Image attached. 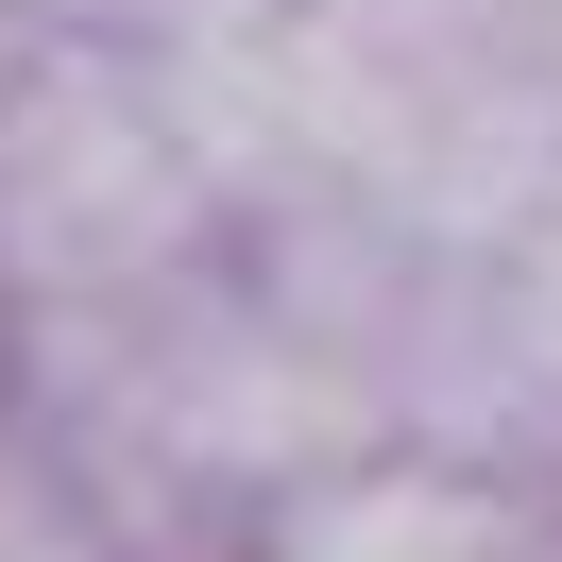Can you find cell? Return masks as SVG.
<instances>
[{"mask_svg": "<svg viewBox=\"0 0 562 562\" xmlns=\"http://www.w3.org/2000/svg\"><path fill=\"white\" fill-rule=\"evenodd\" d=\"M512 18H528V35H546V69H562V0H512Z\"/></svg>", "mask_w": 562, "mask_h": 562, "instance_id": "2", "label": "cell"}, {"mask_svg": "<svg viewBox=\"0 0 562 562\" xmlns=\"http://www.w3.org/2000/svg\"><path fill=\"white\" fill-rule=\"evenodd\" d=\"M273 562H562V528L460 443H341L273 494Z\"/></svg>", "mask_w": 562, "mask_h": 562, "instance_id": "1", "label": "cell"}]
</instances>
